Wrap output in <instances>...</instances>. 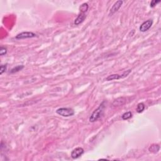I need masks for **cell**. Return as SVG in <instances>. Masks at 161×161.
I'll list each match as a JSON object with an SVG mask.
<instances>
[{"mask_svg": "<svg viewBox=\"0 0 161 161\" xmlns=\"http://www.w3.org/2000/svg\"><path fill=\"white\" fill-rule=\"evenodd\" d=\"M105 102L103 101L101 105H100L98 108L97 109L93 111V113H92V115H91L90 118V122L91 123H94V122H96L99 118L101 116V115L103 114L104 110L105 108Z\"/></svg>", "mask_w": 161, "mask_h": 161, "instance_id": "1", "label": "cell"}, {"mask_svg": "<svg viewBox=\"0 0 161 161\" xmlns=\"http://www.w3.org/2000/svg\"><path fill=\"white\" fill-rule=\"evenodd\" d=\"M56 113L64 117H69L74 115V111L70 108H60L56 110Z\"/></svg>", "mask_w": 161, "mask_h": 161, "instance_id": "2", "label": "cell"}, {"mask_svg": "<svg viewBox=\"0 0 161 161\" xmlns=\"http://www.w3.org/2000/svg\"><path fill=\"white\" fill-rule=\"evenodd\" d=\"M131 71H132V70H131V69H129V70L124 72H123L122 75H119V74H111V75H108V76L106 78V79H105V80L109 81V80H118V79H122V78H124V77H127V75H128V74L131 72Z\"/></svg>", "mask_w": 161, "mask_h": 161, "instance_id": "3", "label": "cell"}, {"mask_svg": "<svg viewBox=\"0 0 161 161\" xmlns=\"http://www.w3.org/2000/svg\"><path fill=\"white\" fill-rule=\"evenodd\" d=\"M37 37V35L33 32H24L19 33L16 36V39H25V38H33V37Z\"/></svg>", "mask_w": 161, "mask_h": 161, "instance_id": "4", "label": "cell"}, {"mask_svg": "<svg viewBox=\"0 0 161 161\" xmlns=\"http://www.w3.org/2000/svg\"><path fill=\"white\" fill-rule=\"evenodd\" d=\"M152 24H153V20H148L145 21L140 27V31L142 32H146V31H147L151 28Z\"/></svg>", "mask_w": 161, "mask_h": 161, "instance_id": "5", "label": "cell"}, {"mask_svg": "<svg viewBox=\"0 0 161 161\" xmlns=\"http://www.w3.org/2000/svg\"><path fill=\"white\" fill-rule=\"evenodd\" d=\"M84 153V149L81 147H77L73 150L71 152V157L74 159L79 158Z\"/></svg>", "mask_w": 161, "mask_h": 161, "instance_id": "6", "label": "cell"}, {"mask_svg": "<svg viewBox=\"0 0 161 161\" xmlns=\"http://www.w3.org/2000/svg\"><path fill=\"white\" fill-rule=\"evenodd\" d=\"M123 3V1H120H120H117L116 2H115V3H114L113 5L112 8H111V10H110V15H113L114 13H116V12L120 9V7H122Z\"/></svg>", "mask_w": 161, "mask_h": 161, "instance_id": "7", "label": "cell"}, {"mask_svg": "<svg viewBox=\"0 0 161 161\" xmlns=\"http://www.w3.org/2000/svg\"><path fill=\"white\" fill-rule=\"evenodd\" d=\"M86 17V15H85V13H80V14L79 15L77 18L75 20V21H74V24H75V25H79L80 23H81L84 20H85Z\"/></svg>", "mask_w": 161, "mask_h": 161, "instance_id": "8", "label": "cell"}, {"mask_svg": "<svg viewBox=\"0 0 161 161\" xmlns=\"http://www.w3.org/2000/svg\"><path fill=\"white\" fill-rule=\"evenodd\" d=\"M23 68H24V65H17V66L15 67L14 68H13V69L11 70V71L10 72V73H11V74H13V73L17 72H19L20 70H22Z\"/></svg>", "mask_w": 161, "mask_h": 161, "instance_id": "9", "label": "cell"}, {"mask_svg": "<svg viewBox=\"0 0 161 161\" xmlns=\"http://www.w3.org/2000/svg\"><path fill=\"white\" fill-rule=\"evenodd\" d=\"M88 9V3H83L79 7V10L83 13H85V12H87Z\"/></svg>", "mask_w": 161, "mask_h": 161, "instance_id": "10", "label": "cell"}, {"mask_svg": "<svg viewBox=\"0 0 161 161\" xmlns=\"http://www.w3.org/2000/svg\"><path fill=\"white\" fill-rule=\"evenodd\" d=\"M132 117V113L131 111H128V112L125 113L123 114L122 116V119L124 120H128V119H130Z\"/></svg>", "mask_w": 161, "mask_h": 161, "instance_id": "11", "label": "cell"}, {"mask_svg": "<svg viewBox=\"0 0 161 161\" xmlns=\"http://www.w3.org/2000/svg\"><path fill=\"white\" fill-rule=\"evenodd\" d=\"M144 109H145L144 104L142 103H140L138 104V105H137V113H142V111L144 110Z\"/></svg>", "mask_w": 161, "mask_h": 161, "instance_id": "12", "label": "cell"}, {"mask_svg": "<svg viewBox=\"0 0 161 161\" xmlns=\"http://www.w3.org/2000/svg\"><path fill=\"white\" fill-rule=\"evenodd\" d=\"M158 145H152L149 148V150L150 151V152L156 153V152H158L160 149V148H156V147H158Z\"/></svg>", "mask_w": 161, "mask_h": 161, "instance_id": "13", "label": "cell"}, {"mask_svg": "<svg viewBox=\"0 0 161 161\" xmlns=\"http://www.w3.org/2000/svg\"><path fill=\"white\" fill-rule=\"evenodd\" d=\"M7 53V49L6 47H1V49H0V55L3 56V55H5Z\"/></svg>", "mask_w": 161, "mask_h": 161, "instance_id": "14", "label": "cell"}, {"mask_svg": "<svg viewBox=\"0 0 161 161\" xmlns=\"http://www.w3.org/2000/svg\"><path fill=\"white\" fill-rule=\"evenodd\" d=\"M7 67V64L5 65H2L0 67V74H3L4 72L6 71Z\"/></svg>", "mask_w": 161, "mask_h": 161, "instance_id": "15", "label": "cell"}, {"mask_svg": "<svg viewBox=\"0 0 161 161\" xmlns=\"http://www.w3.org/2000/svg\"><path fill=\"white\" fill-rule=\"evenodd\" d=\"M160 2V0H153L150 3V7L153 8V7H155V5H157V4L159 3Z\"/></svg>", "mask_w": 161, "mask_h": 161, "instance_id": "16", "label": "cell"}]
</instances>
